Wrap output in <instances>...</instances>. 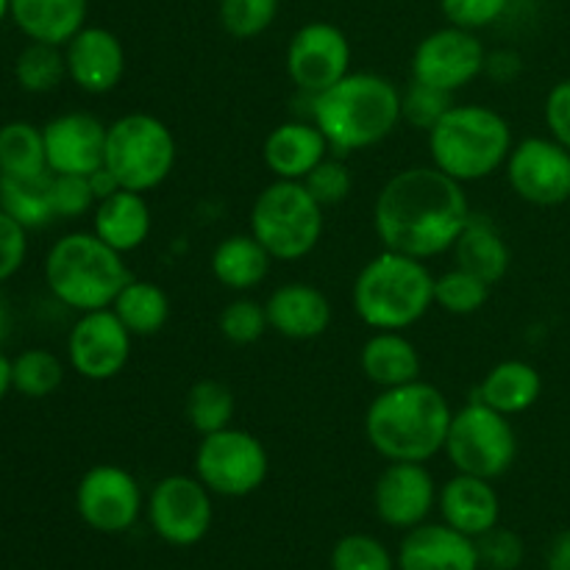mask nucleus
<instances>
[{
    "label": "nucleus",
    "instance_id": "obj_1",
    "mask_svg": "<svg viewBox=\"0 0 570 570\" xmlns=\"http://www.w3.org/2000/svg\"><path fill=\"white\" fill-rule=\"evenodd\" d=\"M471 217L465 184L434 165L390 176L373 204V228L384 248L423 262L454 248Z\"/></svg>",
    "mask_w": 570,
    "mask_h": 570
},
{
    "label": "nucleus",
    "instance_id": "obj_2",
    "mask_svg": "<svg viewBox=\"0 0 570 570\" xmlns=\"http://www.w3.org/2000/svg\"><path fill=\"white\" fill-rule=\"evenodd\" d=\"M449 399L434 384L415 379L382 390L365 412V438L387 462H429L445 451L451 426Z\"/></svg>",
    "mask_w": 570,
    "mask_h": 570
},
{
    "label": "nucleus",
    "instance_id": "obj_3",
    "mask_svg": "<svg viewBox=\"0 0 570 570\" xmlns=\"http://www.w3.org/2000/svg\"><path fill=\"white\" fill-rule=\"evenodd\" d=\"M312 122L337 156L384 142L401 122V89L379 72H348L312 98Z\"/></svg>",
    "mask_w": 570,
    "mask_h": 570
},
{
    "label": "nucleus",
    "instance_id": "obj_4",
    "mask_svg": "<svg viewBox=\"0 0 570 570\" xmlns=\"http://www.w3.org/2000/svg\"><path fill=\"white\" fill-rule=\"evenodd\" d=\"M515 139L501 111L482 104H454L429 131V156L460 184L482 181L507 165Z\"/></svg>",
    "mask_w": 570,
    "mask_h": 570
},
{
    "label": "nucleus",
    "instance_id": "obj_5",
    "mask_svg": "<svg viewBox=\"0 0 570 570\" xmlns=\"http://www.w3.org/2000/svg\"><path fill=\"white\" fill-rule=\"evenodd\" d=\"M351 301L373 332H404L434 306V276L423 259L384 248L360 271Z\"/></svg>",
    "mask_w": 570,
    "mask_h": 570
},
{
    "label": "nucleus",
    "instance_id": "obj_6",
    "mask_svg": "<svg viewBox=\"0 0 570 570\" xmlns=\"http://www.w3.org/2000/svg\"><path fill=\"white\" fill-rule=\"evenodd\" d=\"M131 278L120 250L106 245L95 232L67 234L45 259V282L50 293L81 315L109 309Z\"/></svg>",
    "mask_w": 570,
    "mask_h": 570
},
{
    "label": "nucleus",
    "instance_id": "obj_7",
    "mask_svg": "<svg viewBox=\"0 0 570 570\" xmlns=\"http://www.w3.org/2000/svg\"><path fill=\"white\" fill-rule=\"evenodd\" d=\"M178 145L167 122L148 111L117 117L106 131L104 167L122 189L150 193L170 178Z\"/></svg>",
    "mask_w": 570,
    "mask_h": 570
},
{
    "label": "nucleus",
    "instance_id": "obj_8",
    "mask_svg": "<svg viewBox=\"0 0 570 570\" xmlns=\"http://www.w3.org/2000/svg\"><path fill=\"white\" fill-rule=\"evenodd\" d=\"M250 234L265 245L273 262H298L321 243L323 206L304 181L276 178L250 206Z\"/></svg>",
    "mask_w": 570,
    "mask_h": 570
},
{
    "label": "nucleus",
    "instance_id": "obj_9",
    "mask_svg": "<svg viewBox=\"0 0 570 570\" xmlns=\"http://www.w3.org/2000/svg\"><path fill=\"white\" fill-rule=\"evenodd\" d=\"M445 454L456 473L479 479H499L518 456V438L510 417L495 412L484 401L473 399L451 415Z\"/></svg>",
    "mask_w": 570,
    "mask_h": 570
},
{
    "label": "nucleus",
    "instance_id": "obj_10",
    "mask_svg": "<svg viewBox=\"0 0 570 570\" xmlns=\"http://www.w3.org/2000/svg\"><path fill=\"white\" fill-rule=\"evenodd\" d=\"M271 456L265 443L245 429L204 434L195 451V476L223 499H245L267 482Z\"/></svg>",
    "mask_w": 570,
    "mask_h": 570
},
{
    "label": "nucleus",
    "instance_id": "obj_11",
    "mask_svg": "<svg viewBox=\"0 0 570 570\" xmlns=\"http://www.w3.org/2000/svg\"><path fill=\"white\" fill-rule=\"evenodd\" d=\"M215 507H212V490L198 476H173L159 479L150 490L148 521L154 532L176 549H189L209 534Z\"/></svg>",
    "mask_w": 570,
    "mask_h": 570
},
{
    "label": "nucleus",
    "instance_id": "obj_12",
    "mask_svg": "<svg viewBox=\"0 0 570 570\" xmlns=\"http://www.w3.org/2000/svg\"><path fill=\"white\" fill-rule=\"evenodd\" d=\"M488 56L490 53L484 50V42L476 37V31L445 26L417 42L410 70L415 81L454 95L456 89L468 87L482 76L488 67Z\"/></svg>",
    "mask_w": 570,
    "mask_h": 570
},
{
    "label": "nucleus",
    "instance_id": "obj_13",
    "mask_svg": "<svg viewBox=\"0 0 570 570\" xmlns=\"http://www.w3.org/2000/svg\"><path fill=\"white\" fill-rule=\"evenodd\" d=\"M507 181L527 204L551 209L570 200V150L554 137H527L507 159Z\"/></svg>",
    "mask_w": 570,
    "mask_h": 570
},
{
    "label": "nucleus",
    "instance_id": "obj_14",
    "mask_svg": "<svg viewBox=\"0 0 570 570\" xmlns=\"http://www.w3.org/2000/svg\"><path fill=\"white\" fill-rule=\"evenodd\" d=\"M351 72V42L334 22L301 26L287 45V76L306 95H321Z\"/></svg>",
    "mask_w": 570,
    "mask_h": 570
},
{
    "label": "nucleus",
    "instance_id": "obj_15",
    "mask_svg": "<svg viewBox=\"0 0 570 570\" xmlns=\"http://www.w3.org/2000/svg\"><path fill=\"white\" fill-rule=\"evenodd\" d=\"M76 510L89 529L122 534L142 512V490L131 471L120 465H95L76 488Z\"/></svg>",
    "mask_w": 570,
    "mask_h": 570
},
{
    "label": "nucleus",
    "instance_id": "obj_16",
    "mask_svg": "<svg viewBox=\"0 0 570 570\" xmlns=\"http://www.w3.org/2000/svg\"><path fill=\"white\" fill-rule=\"evenodd\" d=\"M131 332L109 309L83 312L67 340V356L78 376L89 382H109L126 371L131 360Z\"/></svg>",
    "mask_w": 570,
    "mask_h": 570
},
{
    "label": "nucleus",
    "instance_id": "obj_17",
    "mask_svg": "<svg viewBox=\"0 0 570 570\" xmlns=\"http://www.w3.org/2000/svg\"><path fill=\"white\" fill-rule=\"evenodd\" d=\"M438 504V484L426 462H387L373 484V510L393 529H415L426 523Z\"/></svg>",
    "mask_w": 570,
    "mask_h": 570
},
{
    "label": "nucleus",
    "instance_id": "obj_18",
    "mask_svg": "<svg viewBox=\"0 0 570 570\" xmlns=\"http://www.w3.org/2000/svg\"><path fill=\"white\" fill-rule=\"evenodd\" d=\"M106 131L109 126L89 111H67L42 128L50 173L92 176L104 167Z\"/></svg>",
    "mask_w": 570,
    "mask_h": 570
},
{
    "label": "nucleus",
    "instance_id": "obj_19",
    "mask_svg": "<svg viewBox=\"0 0 570 570\" xmlns=\"http://www.w3.org/2000/svg\"><path fill=\"white\" fill-rule=\"evenodd\" d=\"M67 76L89 95H106L126 76V48L109 28L83 26L65 45Z\"/></svg>",
    "mask_w": 570,
    "mask_h": 570
},
{
    "label": "nucleus",
    "instance_id": "obj_20",
    "mask_svg": "<svg viewBox=\"0 0 570 570\" xmlns=\"http://www.w3.org/2000/svg\"><path fill=\"white\" fill-rule=\"evenodd\" d=\"M271 332L287 340H317L332 326V301L306 282H289L273 289L265 301Z\"/></svg>",
    "mask_w": 570,
    "mask_h": 570
},
{
    "label": "nucleus",
    "instance_id": "obj_21",
    "mask_svg": "<svg viewBox=\"0 0 570 570\" xmlns=\"http://www.w3.org/2000/svg\"><path fill=\"white\" fill-rule=\"evenodd\" d=\"M476 540L449 523H421L401 540L399 570H479Z\"/></svg>",
    "mask_w": 570,
    "mask_h": 570
},
{
    "label": "nucleus",
    "instance_id": "obj_22",
    "mask_svg": "<svg viewBox=\"0 0 570 570\" xmlns=\"http://www.w3.org/2000/svg\"><path fill=\"white\" fill-rule=\"evenodd\" d=\"M332 145L315 122L287 120L267 134L262 145L265 167L282 181H304L328 156Z\"/></svg>",
    "mask_w": 570,
    "mask_h": 570
},
{
    "label": "nucleus",
    "instance_id": "obj_23",
    "mask_svg": "<svg viewBox=\"0 0 570 570\" xmlns=\"http://www.w3.org/2000/svg\"><path fill=\"white\" fill-rule=\"evenodd\" d=\"M438 507L443 523L473 540L499 527L501 504L490 479L456 473L438 493Z\"/></svg>",
    "mask_w": 570,
    "mask_h": 570
},
{
    "label": "nucleus",
    "instance_id": "obj_24",
    "mask_svg": "<svg viewBox=\"0 0 570 570\" xmlns=\"http://www.w3.org/2000/svg\"><path fill=\"white\" fill-rule=\"evenodd\" d=\"M150 228H154V215L145 193L117 189L95 206L92 232L120 254L142 248L145 239L150 237Z\"/></svg>",
    "mask_w": 570,
    "mask_h": 570
},
{
    "label": "nucleus",
    "instance_id": "obj_25",
    "mask_svg": "<svg viewBox=\"0 0 570 570\" xmlns=\"http://www.w3.org/2000/svg\"><path fill=\"white\" fill-rule=\"evenodd\" d=\"M89 0H11V20L31 42L65 48L87 26Z\"/></svg>",
    "mask_w": 570,
    "mask_h": 570
},
{
    "label": "nucleus",
    "instance_id": "obj_26",
    "mask_svg": "<svg viewBox=\"0 0 570 570\" xmlns=\"http://www.w3.org/2000/svg\"><path fill=\"white\" fill-rule=\"evenodd\" d=\"M360 367L379 390L401 387L421 379V351L401 332H373L360 354Z\"/></svg>",
    "mask_w": 570,
    "mask_h": 570
},
{
    "label": "nucleus",
    "instance_id": "obj_27",
    "mask_svg": "<svg viewBox=\"0 0 570 570\" xmlns=\"http://www.w3.org/2000/svg\"><path fill=\"white\" fill-rule=\"evenodd\" d=\"M540 395H543V376L538 367L523 360H504L493 365L476 390L479 401L507 417L532 410Z\"/></svg>",
    "mask_w": 570,
    "mask_h": 570
},
{
    "label": "nucleus",
    "instance_id": "obj_28",
    "mask_svg": "<svg viewBox=\"0 0 570 570\" xmlns=\"http://www.w3.org/2000/svg\"><path fill=\"white\" fill-rule=\"evenodd\" d=\"M454 262L462 271L473 273V276L484 278L493 287L501 278L510 273L512 250L507 245L504 234L482 215H473L468 220L465 232L454 243Z\"/></svg>",
    "mask_w": 570,
    "mask_h": 570
},
{
    "label": "nucleus",
    "instance_id": "obj_29",
    "mask_svg": "<svg viewBox=\"0 0 570 570\" xmlns=\"http://www.w3.org/2000/svg\"><path fill=\"white\" fill-rule=\"evenodd\" d=\"M212 276L234 293H250L267 278L273 256L254 234H232L212 250Z\"/></svg>",
    "mask_w": 570,
    "mask_h": 570
},
{
    "label": "nucleus",
    "instance_id": "obj_30",
    "mask_svg": "<svg viewBox=\"0 0 570 570\" xmlns=\"http://www.w3.org/2000/svg\"><path fill=\"white\" fill-rule=\"evenodd\" d=\"M111 312L120 317L131 337H154L170 321V298L159 284L131 278L115 298Z\"/></svg>",
    "mask_w": 570,
    "mask_h": 570
},
{
    "label": "nucleus",
    "instance_id": "obj_31",
    "mask_svg": "<svg viewBox=\"0 0 570 570\" xmlns=\"http://www.w3.org/2000/svg\"><path fill=\"white\" fill-rule=\"evenodd\" d=\"M0 209L22 228H42L56 217L50 200V173L42 176H0Z\"/></svg>",
    "mask_w": 570,
    "mask_h": 570
},
{
    "label": "nucleus",
    "instance_id": "obj_32",
    "mask_svg": "<svg viewBox=\"0 0 570 570\" xmlns=\"http://www.w3.org/2000/svg\"><path fill=\"white\" fill-rule=\"evenodd\" d=\"M48 170L45 137L31 122H6L0 128V176H42Z\"/></svg>",
    "mask_w": 570,
    "mask_h": 570
},
{
    "label": "nucleus",
    "instance_id": "obj_33",
    "mask_svg": "<svg viewBox=\"0 0 570 570\" xmlns=\"http://www.w3.org/2000/svg\"><path fill=\"white\" fill-rule=\"evenodd\" d=\"M234 412H237V399H234L232 387L226 382H217V379L195 382L189 387L187 401H184V417L200 438L232 426Z\"/></svg>",
    "mask_w": 570,
    "mask_h": 570
},
{
    "label": "nucleus",
    "instance_id": "obj_34",
    "mask_svg": "<svg viewBox=\"0 0 570 570\" xmlns=\"http://www.w3.org/2000/svg\"><path fill=\"white\" fill-rule=\"evenodd\" d=\"M65 382V365L56 354L45 348L22 351L11 362V384L26 399H48Z\"/></svg>",
    "mask_w": 570,
    "mask_h": 570
},
{
    "label": "nucleus",
    "instance_id": "obj_35",
    "mask_svg": "<svg viewBox=\"0 0 570 570\" xmlns=\"http://www.w3.org/2000/svg\"><path fill=\"white\" fill-rule=\"evenodd\" d=\"M14 76L26 92H50L59 87L67 76L65 50L59 45L31 42L17 56Z\"/></svg>",
    "mask_w": 570,
    "mask_h": 570
},
{
    "label": "nucleus",
    "instance_id": "obj_36",
    "mask_svg": "<svg viewBox=\"0 0 570 570\" xmlns=\"http://www.w3.org/2000/svg\"><path fill=\"white\" fill-rule=\"evenodd\" d=\"M490 298V284L462 267H451L443 276H434V304L449 315H476Z\"/></svg>",
    "mask_w": 570,
    "mask_h": 570
},
{
    "label": "nucleus",
    "instance_id": "obj_37",
    "mask_svg": "<svg viewBox=\"0 0 570 570\" xmlns=\"http://www.w3.org/2000/svg\"><path fill=\"white\" fill-rule=\"evenodd\" d=\"M282 0H220V26L234 39H256L276 22Z\"/></svg>",
    "mask_w": 570,
    "mask_h": 570
},
{
    "label": "nucleus",
    "instance_id": "obj_38",
    "mask_svg": "<svg viewBox=\"0 0 570 570\" xmlns=\"http://www.w3.org/2000/svg\"><path fill=\"white\" fill-rule=\"evenodd\" d=\"M217 328H220L223 340L232 345L259 343V340L265 337L267 328H271L265 304L239 295V298H234L232 304L223 306L220 317H217Z\"/></svg>",
    "mask_w": 570,
    "mask_h": 570
},
{
    "label": "nucleus",
    "instance_id": "obj_39",
    "mask_svg": "<svg viewBox=\"0 0 570 570\" xmlns=\"http://www.w3.org/2000/svg\"><path fill=\"white\" fill-rule=\"evenodd\" d=\"M451 106H454V95L412 78L410 87L401 92V120L410 122L417 131L429 134Z\"/></svg>",
    "mask_w": 570,
    "mask_h": 570
},
{
    "label": "nucleus",
    "instance_id": "obj_40",
    "mask_svg": "<svg viewBox=\"0 0 570 570\" xmlns=\"http://www.w3.org/2000/svg\"><path fill=\"white\" fill-rule=\"evenodd\" d=\"M332 570H395V560L382 540L354 532L332 549Z\"/></svg>",
    "mask_w": 570,
    "mask_h": 570
},
{
    "label": "nucleus",
    "instance_id": "obj_41",
    "mask_svg": "<svg viewBox=\"0 0 570 570\" xmlns=\"http://www.w3.org/2000/svg\"><path fill=\"white\" fill-rule=\"evenodd\" d=\"M304 187L309 189L312 198L328 209V206H340L348 200L351 189H354V173L345 165L343 156H326L309 176L304 178Z\"/></svg>",
    "mask_w": 570,
    "mask_h": 570
},
{
    "label": "nucleus",
    "instance_id": "obj_42",
    "mask_svg": "<svg viewBox=\"0 0 570 570\" xmlns=\"http://www.w3.org/2000/svg\"><path fill=\"white\" fill-rule=\"evenodd\" d=\"M50 200L56 217H81L98 204L89 176H67V173H50Z\"/></svg>",
    "mask_w": 570,
    "mask_h": 570
},
{
    "label": "nucleus",
    "instance_id": "obj_43",
    "mask_svg": "<svg viewBox=\"0 0 570 570\" xmlns=\"http://www.w3.org/2000/svg\"><path fill=\"white\" fill-rule=\"evenodd\" d=\"M476 551L479 562L490 570H518L523 562V540L521 534L512 532V529L493 527L490 532H484L482 538H476Z\"/></svg>",
    "mask_w": 570,
    "mask_h": 570
},
{
    "label": "nucleus",
    "instance_id": "obj_44",
    "mask_svg": "<svg viewBox=\"0 0 570 570\" xmlns=\"http://www.w3.org/2000/svg\"><path fill=\"white\" fill-rule=\"evenodd\" d=\"M449 26L468 28V31H479L504 17L510 9V0H440Z\"/></svg>",
    "mask_w": 570,
    "mask_h": 570
},
{
    "label": "nucleus",
    "instance_id": "obj_45",
    "mask_svg": "<svg viewBox=\"0 0 570 570\" xmlns=\"http://www.w3.org/2000/svg\"><path fill=\"white\" fill-rule=\"evenodd\" d=\"M26 232L28 228H22L14 217H9L0 209V282L14 276L22 267V262H26Z\"/></svg>",
    "mask_w": 570,
    "mask_h": 570
},
{
    "label": "nucleus",
    "instance_id": "obj_46",
    "mask_svg": "<svg viewBox=\"0 0 570 570\" xmlns=\"http://www.w3.org/2000/svg\"><path fill=\"white\" fill-rule=\"evenodd\" d=\"M543 117L549 137H554L557 142L566 145L570 150V78H562V81H557L549 89L543 104Z\"/></svg>",
    "mask_w": 570,
    "mask_h": 570
},
{
    "label": "nucleus",
    "instance_id": "obj_47",
    "mask_svg": "<svg viewBox=\"0 0 570 570\" xmlns=\"http://www.w3.org/2000/svg\"><path fill=\"white\" fill-rule=\"evenodd\" d=\"M546 570H570V529H562L546 546Z\"/></svg>",
    "mask_w": 570,
    "mask_h": 570
},
{
    "label": "nucleus",
    "instance_id": "obj_48",
    "mask_svg": "<svg viewBox=\"0 0 570 570\" xmlns=\"http://www.w3.org/2000/svg\"><path fill=\"white\" fill-rule=\"evenodd\" d=\"M11 387H14V384H11V362L9 356L0 351V401L6 399V393H9Z\"/></svg>",
    "mask_w": 570,
    "mask_h": 570
},
{
    "label": "nucleus",
    "instance_id": "obj_49",
    "mask_svg": "<svg viewBox=\"0 0 570 570\" xmlns=\"http://www.w3.org/2000/svg\"><path fill=\"white\" fill-rule=\"evenodd\" d=\"M6 328H9V315H6V306L3 301H0V343H3L6 337Z\"/></svg>",
    "mask_w": 570,
    "mask_h": 570
},
{
    "label": "nucleus",
    "instance_id": "obj_50",
    "mask_svg": "<svg viewBox=\"0 0 570 570\" xmlns=\"http://www.w3.org/2000/svg\"><path fill=\"white\" fill-rule=\"evenodd\" d=\"M11 11V0H0V22L6 20V14Z\"/></svg>",
    "mask_w": 570,
    "mask_h": 570
}]
</instances>
